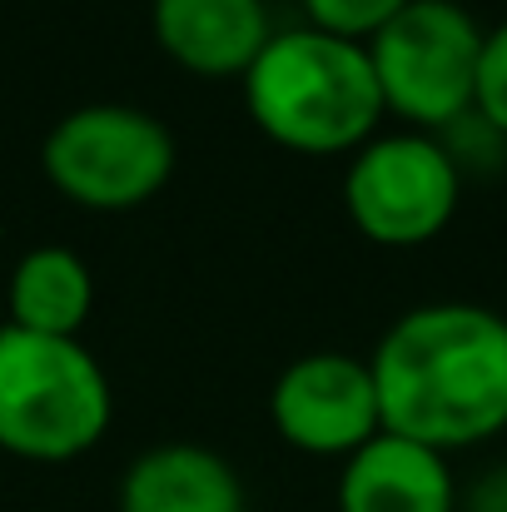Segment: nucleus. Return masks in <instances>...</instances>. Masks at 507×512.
Here are the masks:
<instances>
[{
	"label": "nucleus",
	"instance_id": "nucleus-3",
	"mask_svg": "<svg viewBox=\"0 0 507 512\" xmlns=\"http://www.w3.org/2000/svg\"><path fill=\"white\" fill-rule=\"evenodd\" d=\"M115 413L110 378L80 339L0 329V448L25 463L85 458Z\"/></svg>",
	"mask_w": 507,
	"mask_h": 512
},
{
	"label": "nucleus",
	"instance_id": "nucleus-12",
	"mask_svg": "<svg viewBox=\"0 0 507 512\" xmlns=\"http://www.w3.org/2000/svg\"><path fill=\"white\" fill-rule=\"evenodd\" d=\"M314 30H329L343 40H368L373 30H383L408 0H299Z\"/></svg>",
	"mask_w": 507,
	"mask_h": 512
},
{
	"label": "nucleus",
	"instance_id": "nucleus-8",
	"mask_svg": "<svg viewBox=\"0 0 507 512\" xmlns=\"http://www.w3.org/2000/svg\"><path fill=\"white\" fill-rule=\"evenodd\" d=\"M150 25L174 65L214 80H244V70L274 35L264 0H155Z\"/></svg>",
	"mask_w": 507,
	"mask_h": 512
},
{
	"label": "nucleus",
	"instance_id": "nucleus-13",
	"mask_svg": "<svg viewBox=\"0 0 507 512\" xmlns=\"http://www.w3.org/2000/svg\"><path fill=\"white\" fill-rule=\"evenodd\" d=\"M473 110L507 140V20L483 30V55H478V95Z\"/></svg>",
	"mask_w": 507,
	"mask_h": 512
},
{
	"label": "nucleus",
	"instance_id": "nucleus-1",
	"mask_svg": "<svg viewBox=\"0 0 507 512\" xmlns=\"http://www.w3.org/2000/svg\"><path fill=\"white\" fill-rule=\"evenodd\" d=\"M383 433L458 453L507 428V319L483 304H418L388 324L373 358Z\"/></svg>",
	"mask_w": 507,
	"mask_h": 512
},
{
	"label": "nucleus",
	"instance_id": "nucleus-10",
	"mask_svg": "<svg viewBox=\"0 0 507 512\" xmlns=\"http://www.w3.org/2000/svg\"><path fill=\"white\" fill-rule=\"evenodd\" d=\"M120 512H244V483L204 443H155L125 468Z\"/></svg>",
	"mask_w": 507,
	"mask_h": 512
},
{
	"label": "nucleus",
	"instance_id": "nucleus-5",
	"mask_svg": "<svg viewBox=\"0 0 507 512\" xmlns=\"http://www.w3.org/2000/svg\"><path fill=\"white\" fill-rule=\"evenodd\" d=\"M50 184L85 209H140L174 174V135L140 105H80L40 145Z\"/></svg>",
	"mask_w": 507,
	"mask_h": 512
},
{
	"label": "nucleus",
	"instance_id": "nucleus-7",
	"mask_svg": "<svg viewBox=\"0 0 507 512\" xmlns=\"http://www.w3.org/2000/svg\"><path fill=\"white\" fill-rule=\"evenodd\" d=\"M269 418L279 438L294 443L299 453H314V458L358 453L368 438L383 433L368 358H353L338 348L294 358L269 393Z\"/></svg>",
	"mask_w": 507,
	"mask_h": 512
},
{
	"label": "nucleus",
	"instance_id": "nucleus-9",
	"mask_svg": "<svg viewBox=\"0 0 507 512\" xmlns=\"http://www.w3.org/2000/svg\"><path fill=\"white\" fill-rule=\"evenodd\" d=\"M338 512H458V483L443 453L378 433L343 458Z\"/></svg>",
	"mask_w": 507,
	"mask_h": 512
},
{
	"label": "nucleus",
	"instance_id": "nucleus-4",
	"mask_svg": "<svg viewBox=\"0 0 507 512\" xmlns=\"http://www.w3.org/2000/svg\"><path fill=\"white\" fill-rule=\"evenodd\" d=\"M368 60L383 90V110L418 125L448 130L473 110L483 25L458 0H408L368 40Z\"/></svg>",
	"mask_w": 507,
	"mask_h": 512
},
{
	"label": "nucleus",
	"instance_id": "nucleus-14",
	"mask_svg": "<svg viewBox=\"0 0 507 512\" xmlns=\"http://www.w3.org/2000/svg\"><path fill=\"white\" fill-rule=\"evenodd\" d=\"M443 150L453 155V165H458V174H468V170H498L503 165V155H507V140L478 115V110H468V115H458L443 135Z\"/></svg>",
	"mask_w": 507,
	"mask_h": 512
},
{
	"label": "nucleus",
	"instance_id": "nucleus-11",
	"mask_svg": "<svg viewBox=\"0 0 507 512\" xmlns=\"http://www.w3.org/2000/svg\"><path fill=\"white\" fill-rule=\"evenodd\" d=\"M10 324L30 334H55V339H80L90 309H95V279L85 259L65 244H40L25 249L20 264L10 269Z\"/></svg>",
	"mask_w": 507,
	"mask_h": 512
},
{
	"label": "nucleus",
	"instance_id": "nucleus-2",
	"mask_svg": "<svg viewBox=\"0 0 507 512\" xmlns=\"http://www.w3.org/2000/svg\"><path fill=\"white\" fill-rule=\"evenodd\" d=\"M244 105L274 145L299 155H353L388 115L368 45L314 25L269 35L244 70Z\"/></svg>",
	"mask_w": 507,
	"mask_h": 512
},
{
	"label": "nucleus",
	"instance_id": "nucleus-15",
	"mask_svg": "<svg viewBox=\"0 0 507 512\" xmlns=\"http://www.w3.org/2000/svg\"><path fill=\"white\" fill-rule=\"evenodd\" d=\"M458 512H507V463L488 468V473L458 498Z\"/></svg>",
	"mask_w": 507,
	"mask_h": 512
},
{
	"label": "nucleus",
	"instance_id": "nucleus-6",
	"mask_svg": "<svg viewBox=\"0 0 507 512\" xmlns=\"http://www.w3.org/2000/svg\"><path fill=\"white\" fill-rule=\"evenodd\" d=\"M463 199V174L438 135H373L343 170V209L373 244L413 249L438 239Z\"/></svg>",
	"mask_w": 507,
	"mask_h": 512
}]
</instances>
